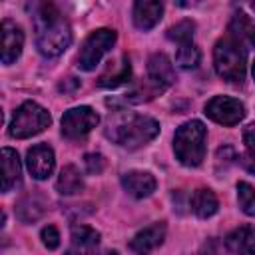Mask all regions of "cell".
<instances>
[{
	"label": "cell",
	"mask_w": 255,
	"mask_h": 255,
	"mask_svg": "<svg viewBox=\"0 0 255 255\" xmlns=\"http://www.w3.org/2000/svg\"><path fill=\"white\" fill-rule=\"evenodd\" d=\"M42 243L48 247V249H56L60 245V233L54 225H48L42 229Z\"/></svg>",
	"instance_id": "cell-26"
},
{
	"label": "cell",
	"mask_w": 255,
	"mask_h": 255,
	"mask_svg": "<svg viewBox=\"0 0 255 255\" xmlns=\"http://www.w3.org/2000/svg\"><path fill=\"white\" fill-rule=\"evenodd\" d=\"M84 163H86L88 173H100L104 169V165H106V161H104V157L100 153H88L84 157Z\"/></svg>",
	"instance_id": "cell-27"
},
{
	"label": "cell",
	"mask_w": 255,
	"mask_h": 255,
	"mask_svg": "<svg viewBox=\"0 0 255 255\" xmlns=\"http://www.w3.org/2000/svg\"><path fill=\"white\" fill-rule=\"evenodd\" d=\"M2 173H4L2 191L8 193L20 181V159H18V153L14 149H10V147L2 149Z\"/></svg>",
	"instance_id": "cell-17"
},
{
	"label": "cell",
	"mask_w": 255,
	"mask_h": 255,
	"mask_svg": "<svg viewBox=\"0 0 255 255\" xmlns=\"http://www.w3.org/2000/svg\"><path fill=\"white\" fill-rule=\"evenodd\" d=\"M205 139H207V129L199 120L185 122L183 126L177 128L173 135L175 157L187 167L199 165L205 157Z\"/></svg>",
	"instance_id": "cell-2"
},
{
	"label": "cell",
	"mask_w": 255,
	"mask_h": 255,
	"mask_svg": "<svg viewBox=\"0 0 255 255\" xmlns=\"http://www.w3.org/2000/svg\"><path fill=\"white\" fill-rule=\"evenodd\" d=\"M48 126H50V114L36 102H24L16 110L10 122V135L18 139H26L44 131Z\"/></svg>",
	"instance_id": "cell-5"
},
{
	"label": "cell",
	"mask_w": 255,
	"mask_h": 255,
	"mask_svg": "<svg viewBox=\"0 0 255 255\" xmlns=\"http://www.w3.org/2000/svg\"><path fill=\"white\" fill-rule=\"evenodd\" d=\"M199 58H201V54H199V50L193 46V42L183 44V46H177L175 64H177L179 68H185V70L195 68V66L199 64Z\"/></svg>",
	"instance_id": "cell-23"
},
{
	"label": "cell",
	"mask_w": 255,
	"mask_h": 255,
	"mask_svg": "<svg viewBox=\"0 0 255 255\" xmlns=\"http://www.w3.org/2000/svg\"><path fill=\"white\" fill-rule=\"evenodd\" d=\"M157 133H159V124L147 116H129L128 120L116 124L114 129L110 131L114 141H118L120 145H124L128 149L145 145Z\"/></svg>",
	"instance_id": "cell-4"
},
{
	"label": "cell",
	"mask_w": 255,
	"mask_h": 255,
	"mask_svg": "<svg viewBox=\"0 0 255 255\" xmlns=\"http://www.w3.org/2000/svg\"><path fill=\"white\" fill-rule=\"evenodd\" d=\"M167 38L171 42H175L177 46H183V44H189L191 38H193V24L189 20H181L179 24L171 26L167 30Z\"/></svg>",
	"instance_id": "cell-25"
},
{
	"label": "cell",
	"mask_w": 255,
	"mask_h": 255,
	"mask_svg": "<svg viewBox=\"0 0 255 255\" xmlns=\"http://www.w3.org/2000/svg\"><path fill=\"white\" fill-rule=\"evenodd\" d=\"M163 14V4L161 2H151V0H139L133 4V24L139 30H151Z\"/></svg>",
	"instance_id": "cell-15"
},
{
	"label": "cell",
	"mask_w": 255,
	"mask_h": 255,
	"mask_svg": "<svg viewBox=\"0 0 255 255\" xmlns=\"http://www.w3.org/2000/svg\"><path fill=\"white\" fill-rule=\"evenodd\" d=\"M253 10H255V2H253Z\"/></svg>",
	"instance_id": "cell-33"
},
{
	"label": "cell",
	"mask_w": 255,
	"mask_h": 255,
	"mask_svg": "<svg viewBox=\"0 0 255 255\" xmlns=\"http://www.w3.org/2000/svg\"><path fill=\"white\" fill-rule=\"evenodd\" d=\"M46 211V201L38 195V193H30V195H24L18 205H16V213L18 217L24 221V223H32L36 219H40Z\"/></svg>",
	"instance_id": "cell-20"
},
{
	"label": "cell",
	"mask_w": 255,
	"mask_h": 255,
	"mask_svg": "<svg viewBox=\"0 0 255 255\" xmlns=\"http://www.w3.org/2000/svg\"><path fill=\"white\" fill-rule=\"evenodd\" d=\"M114 44H116V32L114 30L100 28V30L92 32L84 40V44L78 52V68L84 72L94 70L100 64V60L104 58V54L112 50Z\"/></svg>",
	"instance_id": "cell-6"
},
{
	"label": "cell",
	"mask_w": 255,
	"mask_h": 255,
	"mask_svg": "<svg viewBox=\"0 0 255 255\" xmlns=\"http://www.w3.org/2000/svg\"><path fill=\"white\" fill-rule=\"evenodd\" d=\"M66 255H98V247H82V245H74L66 251Z\"/></svg>",
	"instance_id": "cell-29"
},
{
	"label": "cell",
	"mask_w": 255,
	"mask_h": 255,
	"mask_svg": "<svg viewBox=\"0 0 255 255\" xmlns=\"http://www.w3.org/2000/svg\"><path fill=\"white\" fill-rule=\"evenodd\" d=\"M165 237V223H151L149 227L141 229L131 241H129V249L135 255H149L155 247H159L163 243Z\"/></svg>",
	"instance_id": "cell-11"
},
{
	"label": "cell",
	"mask_w": 255,
	"mask_h": 255,
	"mask_svg": "<svg viewBox=\"0 0 255 255\" xmlns=\"http://www.w3.org/2000/svg\"><path fill=\"white\" fill-rule=\"evenodd\" d=\"M129 74H131V66H129V60L128 58H122L120 62H114L98 80V86L102 88H118L122 84H126L129 80Z\"/></svg>",
	"instance_id": "cell-19"
},
{
	"label": "cell",
	"mask_w": 255,
	"mask_h": 255,
	"mask_svg": "<svg viewBox=\"0 0 255 255\" xmlns=\"http://www.w3.org/2000/svg\"><path fill=\"white\" fill-rule=\"evenodd\" d=\"M225 245L231 253L255 255V227L253 225H241V227L233 229L225 237Z\"/></svg>",
	"instance_id": "cell-14"
},
{
	"label": "cell",
	"mask_w": 255,
	"mask_h": 255,
	"mask_svg": "<svg viewBox=\"0 0 255 255\" xmlns=\"http://www.w3.org/2000/svg\"><path fill=\"white\" fill-rule=\"evenodd\" d=\"M213 64L223 80L231 84H241L245 80V48L231 36H225L215 44Z\"/></svg>",
	"instance_id": "cell-3"
},
{
	"label": "cell",
	"mask_w": 255,
	"mask_h": 255,
	"mask_svg": "<svg viewBox=\"0 0 255 255\" xmlns=\"http://www.w3.org/2000/svg\"><path fill=\"white\" fill-rule=\"evenodd\" d=\"M243 141H245V145L249 147V151L255 153V124H249V126L243 129Z\"/></svg>",
	"instance_id": "cell-28"
},
{
	"label": "cell",
	"mask_w": 255,
	"mask_h": 255,
	"mask_svg": "<svg viewBox=\"0 0 255 255\" xmlns=\"http://www.w3.org/2000/svg\"><path fill=\"white\" fill-rule=\"evenodd\" d=\"M0 30H2V62L12 64V62H16V58L22 52L24 34L20 30V26H16V22H12V20H4Z\"/></svg>",
	"instance_id": "cell-12"
},
{
	"label": "cell",
	"mask_w": 255,
	"mask_h": 255,
	"mask_svg": "<svg viewBox=\"0 0 255 255\" xmlns=\"http://www.w3.org/2000/svg\"><path fill=\"white\" fill-rule=\"evenodd\" d=\"M84 187V181H82V175L78 171L76 165H66L62 167L60 171V177L56 181V189L62 193V195H74L78 191H82Z\"/></svg>",
	"instance_id": "cell-21"
},
{
	"label": "cell",
	"mask_w": 255,
	"mask_h": 255,
	"mask_svg": "<svg viewBox=\"0 0 255 255\" xmlns=\"http://www.w3.org/2000/svg\"><path fill=\"white\" fill-rule=\"evenodd\" d=\"M72 243L82 245V247H98L100 233L88 225H74L72 227Z\"/></svg>",
	"instance_id": "cell-22"
},
{
	"label": "cell",
	"mask_w": 255,
	"mask_h": 255,
	"mask_svg": "<svg viewBox=\"0 0 255 255\" xmlns=\"http://www.w3.org/2000/svg\"><path fill=\"white\" fill-rule=\"evenodd\" d=\"M205 114L221 126H235L245 118V106L235 98L215 96L205 104Z\"/></svg>",
	"instance_id": "cell-8"
},
{
	"label": "cell",
	"mask_w": 255,
	"mask_h": 255,
	"mask_svg": "<svg viewBox=\"0 0 255 255\" xmlns=\"http://www.w3.org/2000/svg\"><path fill=\"white\" fill-rule=\"evenodd\" d=\"M98 122H100V118L92 108H88V106L72 108L62 118V133L68 139H80V137L88 135L98 126Z\"/></svg>",
	"instance_id": "cell-7"
},
{
	"label": "cell",
	"mask_w": 255,
	"mask_h": 255,
	"mask_svg": "<svg viewBox=\"0 0 255 255\" xmlns=\"http://www.w3.org/2000/svg\"><path fill=\"white\" fill-rule=\"evenodd\" d=\"M237 199H239V207L243 213L255 215V187L253 185H249L247 181H239L237 183Z\"/></svg>",
	"instance_id": "cell-24"
},
{
	"label": "cell",
	"mask_w": 255,
	"mask_h": 255,
	"mask_svg": "<svg viewBox=\"0 0 255 255\" xmlns=\"http://www.w3.org/2000/svg\"><path fill=\"white\" fill-rule=\"evenodd\" d=\"M122 185L131 197L141 199L155 191V177L149 171H128L122 177Z\"/></svg>",
	"instance_id": "cell-13"
},
{
	"label": "cell",
	"mask_w": 255,
	"mask_h": 255,
	"mask_svg": "<svg viewBox=\"0 0 255 255\" xmlns=\"http://www.w3.org/2000/svg\"><path fill=\"white\" fill-rule=\"evenodd\" d=\"M26 163L36 179H46L54 169V151L48 143H38L28 149Z\"/></svg>",
	"instance_id": "cell-10"
},
{
	"label": "cell",
	"mask_w": 255,
	"mask_h": 255,
	"mask_svg": "<svg viewBox=\"0 0 255 255\" xmlns=\"http://www.w3.org/2000/svg\"><path fill=\"white\" fill-rule=\"evenodd\" d=\"M72 42V30L68 22L52 4H42L36 12V46L42 56L56 58Z\"/></svg>",
	"instance_id": "cell-1"
},
{
	"label": "cell",
	"mask_w": 255,
	"mask_h": 255,
	"mask_svg": "<svg viewBox=\"0 0 255 255\" xmlns=\"http://www.w3.org/2000/svg\"><path fill=\"white\" fill-rule=\"evenodd\" d=\"M253 78H255V64H253Z\"/></svg>",
	"instance_id": "cell-32"
},
{
	"label": "cell",
	"mask_w": 255,
	"mask_h": 255,
	"mask_svg": "<svg viewBox=\"0 0 255 255\" xmlns=\"http://www.w3.org/2000/svg\"><path fill=\"white\" fill-rule=\"evenodd\" d=\"M175 80L173 66L165 54H153L147 62V86L157 94L171 86Z\"/></svg>",
	"instance_id": "cell-9"
},
{
	"label": "cell",
	"mask_w": 255,
	"mask_h": 255,
	"mask_svg": "<svg viewBox=\"0 0 255 255\" xmlns=\"http://www.w3.org/2000/svg\"><path fill=\"white\" fill-rule=\"evenodd\" d=\"M241 161H243V165L251 171V173H255V153H249V155H243L241 157Z\"/></svg>",
	"instance_id": "cell-31"
},
{
	"label": "cell",
	"mask_w": 255,
	"mask_h": 255,
	"mask_svg": "<svg viewBox=\"0 0 255 255\" xmlns=\"http://www.w3.org/2000/svg\"><path fill=\"white\" fill-rule=\"evenodd\" d=\"M199 255H223V253H221V247H219V243H217L215 239H211V241H207V243L201 247Z\"/></svg>",
	"instance_id": "cell-30"
},
{
	"label": "cell",
	"mask_w": 255,
	"mask_h": 255,
	"mask_svg": "<svg viewBox=\"0 0 255 255\" xmlns=\"http://www.w3.org/2000/svg\"><path fill=\"white\" fill-rule=\"evenodd\" d=\"M189 203H191L193 213H195L197 217H201V219L211 217V215L217 211V207H219V201H217L215 193H213L211 189H207V187H199L197 191H193Z\"/></svg>",
	"instance_id": "cell-18"
},
{
	"label": "cell",
	"mask_w": 255,
	"mask_h": 255,
	"mask_svg": "<svg viewBox=\"0 0 255 255\" xmlns=\"http://www.w3.org/2000/svg\"><path fill=\"white\" fill-rule=\"evenodd\" d=\"M229 36L239 42L245 50L255 48V24L247 18V14L237 12L229 22Z\"/></svg>",
	"instance_id": "cell-16"
}]
</instances>
